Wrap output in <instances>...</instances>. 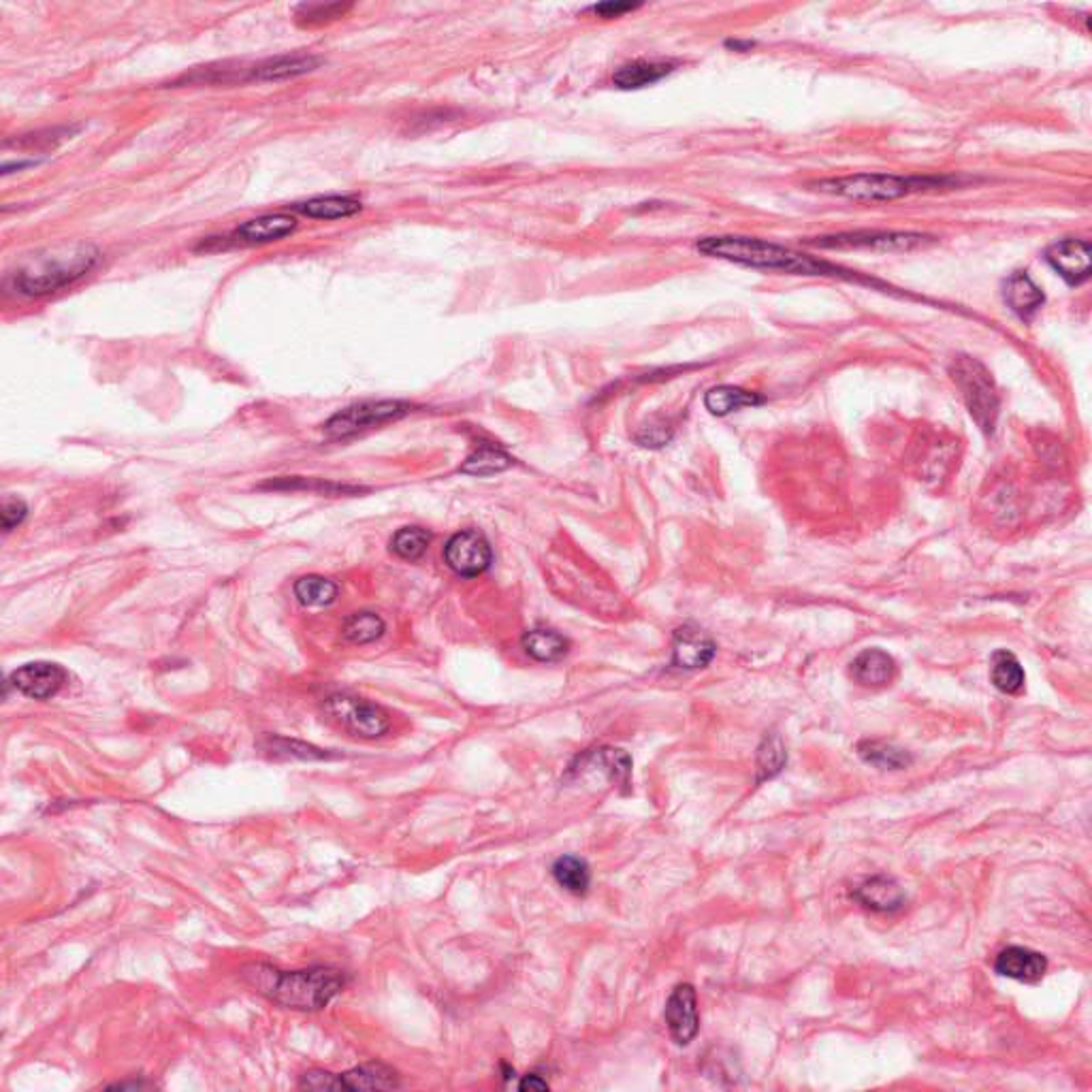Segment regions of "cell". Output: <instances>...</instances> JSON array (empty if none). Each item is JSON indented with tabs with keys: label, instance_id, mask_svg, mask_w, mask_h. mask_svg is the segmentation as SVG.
I'll list each match as a JSON object with an SVG mask.
<instances>
[{
	"label": "cell",
	"instance_id": "obj_22",
	"mask_svg": "<svg viewBox=\"0 0 1092 1092\" xmlns=\"http://www.w3.org/2000/svg\"><path fill=\"white\" fill-rule=\"evenodd\" d=\"M339 1084L342 1090H395L401 1086L397 1074L382 1062H370L339 1074Z\"/></svg>",
	"mask_w": 1092,
	"mask_h": 1092
},
{
	"label": "cell",
	"instance_id": "obj_9",
	"mask_svg": "<svg viewBox=\"0 0 1092 1092\" xmlns=\"http://www.w3.org/2000/svg\"><path fill=\"white\" fill-rule=\"evenodd\" d=\"M444 560L455 574L464 576V578H474L491 566L493 553L482 533L474 529H466V531L455 533V536L448 540L444 549Z\"/></svg>",
	"mask_w": 1092,
	"mask_h": 1092
},
{
	"label": "cell",
	"instance_id": "obj_30",
	"mask_svg": "<svg viewBox=\"0 0 1092 1092\" xmlns=\"http://www.w3.org/2000/svg\"><path fill=\"white\" fill-rule=\"evenodd\" d=\"M788 762V754H786V745L781 741L779 734H766L762 745L758 747V760H756V781L762 784V781H768L772 779V776L779 774L784 770Z\"/></svg>",
	"mask_w": 1092,
	"mask_h": 1092
},
{
	"label": "cell",
	"instance_id": "obj_32",
	"mask_svg": "<svg viewBox=\"0 0 1092 1092\" xmlns=\"http://www.w3.org/2000/svg\"><path fill=\"white\" fill-rule=\"evenodd\" d=\"M339 589L333 580L310 574L295 582V596L303 606H329L335 602Z\"/></svg>",
	"mask_w": 1092,
	"mask_h": 1092
},
{
	"label": "cell",
	"instance_id": "obj_28",
	"mask_svg": "<svg viewBox=\"0 0 1092 1092\" xmlns=\"http://www.w3.org/2000/svg\"><path fill=\"white\" fill-rule=\"evenodd\" d=\"M858 754L866 764H872L882 770H901L913 762L905 749L894 747L890 743H882V741L860 743Z\"/></svg>",
	"mask_w": 1092,
	"mask_h": 1092
},
{
	"label": "cell",
	"instance_id": "obj_29",
	"mask_svg": "<svg viewBox=\"0 0 1092 1092\" xmlns=\"http://www.w3.org/2000/svg\"><path fill=\"white\" fill-rule=\"evenodd\" d=\"M553 877L572 894H585L591 886V870L585 860L576 856H562L553 864Z\"/></svg>",
	"mask_w": 1092,
	"mask_h": 1092
},
{
	"label": "cell",
	"instance_id": "obj_37",
	"mask_svg": "<svg viewBox=\"0 0 1092 1092\" xmlns=\"http://www.w3.org/2000/svg\"><path fill=\"white\" fill-rule=\"evenodd\" d=\"M80 129L78 127H58V129H47V131H39V133H33V135H21L13 141H7V145H17V148H54L56 143L64 141V139H70V135H76Z\"/></svg>",
	"mask_w": 1092,
	"mask_h": 1092
},
{
	"label": "cell",
	"instance_id": "obj_4",
	"mask_svg": "<svg viewBox=\"0 0 1092 1092\" xmlns=\"http://www.w3.org/2000/svg\"><path fill=\"white\" fill-rule=\"evenodd\" d=\"M950 178H931V176H896V174H856L845 178L819 180L813 186L819 192L835 194V197L852 199L858 203H886L899 201L915 192H929L937 188L952 186Z\"/></svg>",
	"mask_w": 1092,
	"mask_h": 1092
},
{
	"label": "cell",
	"instance_id": "obj_11",
	"mask_svg": "<svg viewBox=\"0 0 1092 1092\" xmlns=\"http://www.w3.org/2000/svg\"><path fill=\"white\" fill-rule=\"evenodd\" d=\"M666 1027L670 1031V1037L678 1046H687L694 1041L700 1029V1015H698V999L696 990L692 984H678L666 1003Z\"/></svg>",
	"mask_w": 1092,
	"mask_h": 1092
},
{
	"label": "cell",
	"instance_id": "obj_6",
	"mask_svg": "<svg viewBox=\"0 0 1092 1092\" xmlns=\"http://www.w3.org/2000/svg\"><path fill=\"white\" fill-rule=\"evenodd\" d=\"M807 246L821 250H875V252H909L937 244V237L915 231H849L837 235H821L805 239Z\"/></svg>",
	"mask_w": 1092,
	"mask_h": 1092
},
{
	"label": "cell",
	"instance_id": "obj_3",
	"mask_svg": "<svg viewBox=\"0 0 1092 1092\" xmlns=\"http://www.w3.org/2000/svg\"><path fill=\"white\" fill-rule=\"evenodd\" d=\"M101 260V252L92 244H66L37 252L11 276L17 295L47 297L86 278Z\"/></svg>",
	"mask_w": 1092,
	"mask_h": 1092
},
{
	"label": "cell",
	"instance_id": "obj_35",
	"mask_svg": "<svg viewBox=\"0 0 1092 1092\" xmlns=\"http://www.w3.org/2000/svg\"><path fill=\"white\" fill-rule=\"evenodd\" d=\"M265 489H310V491H319V493H325V495H337V493H357L361 489L357 487H344V484H333V482H323V480H305V478H280V480H272L263 484Z\"/></svg>",
	"mask_w": 1092,
	"mask_h": 1092
},
{
	"label": "cell",
	"instance_id": "obj_10",
	"mask_svg": "<svg viewBox=\"0 0 1092 1092\" xmlns=\"http://www.w3.org/2000/svg\"><path fill=\"white\" fill-rule=\"evenodd\" d=\"M1046 260L1070 286H1082L1092 274V250L1086 239H1060L1046 250Z\"/></svg>",
	"mask_w": 1092,
	"mask_h": 1092
},
{
	"label": "cell",
	"instance_id": "obj_1",
	"mask_svg": "<svg viewBox=\"0 0 1092 1092\" xmlns=\"http://www.w3.org/2000/svg\"><path fill=\"white\" fill-rule=\"evenodd\" d=\"M696 250L705 256L737 263L751 270L764 272H781L790 276H815V278H839L849 282H866L872 286H884L880 280H868L858 272L845 270V267L815 258L803 252H796L788 246L774 244V241L743 237V235H715L705 237L696 244Z\"/></svg>",
	"mask_w": 1092,
	"mask_h": 1092
},
{
	"label": "cell",
	"instance_id": "obj_12",
	"mask_svg": "<svg viewBox=\"0 0 1092 1092\" xmlns=\"http://www.w3.org/2000/svg\"><path fill=\"white\" fill-rule=\"evenodd\" d=\"M66 670L52 662H33L11 672L9 683L23 696L50 700L66 685Z\"/></svg>",
	"mask_w": 1092,
	"mask_h": 1092
},
{
	"label": "cell",
	"instance_id": "obj_23",
	"mask_svg": "<svg viewBox=\"0 0 1092 1092\" xmlns=\"http://www.w3.org/2000/svg\"><path fill=\"white\" fill-rule=\"evenodd\" d=\"M290 209L317 218V221H337V218H348L361 211V201L354 197H342V194H329V197H314L303 203H293Z\"/></svg>",
	"mask_w": 1092,
	"mask_h": 1092
},
{
	"label": "cell",
	"instance_id": "obj_21",
	"mask_svg": "<svg viewBox=\"0 0 1092 1092\" xmlns=\"http://www.w3.org/2000/svg\"><path fill=\"white\" fill-rule=\"evenodd\" d=\"M513 466V457L491 440H478L461 464L459 472L468 476H493Z\"/></svg>",
	"mask_w": 1092,
	"mask_h": 1092
},
{
	"label": "cell",
	"instance_id": "obj_5",
	"mask_svg": "<svg viewBox=\"0 0 1092 1092\" xmlns=\"http://www.w3.org/2000/svg\"><path fill=\"white\" fill-rule=\"evenodd\" d=\"M950 376L960 388L962 399L968 408V415L974 417L978 427L986 435L994 433V427H997V419H999L1001 399H999L997 384H994V378L986 370L984 363L974 357H964V354L956 357L950 368Z\"/></svg>",
	"mask_w": 1092,
	"mask_h": 1092
},
{
	"label": "cell",
	"instance_id": "obj_7",
	"mask_svg": "<svg viewBox=\"0 0 1092 1092\" xmlns=\"http://www.w3.org/2000/svg\"><path fill=\"white\" fill-rule=\"evenodd\" d=\"M412 410L415 408H412L410 403L397 401V399L352 403L344 410L335 412V415L325 423V433L331 440H348L363 431H370L386 423L399 421L406 415H410Z\"/></svg>",
	"mask_w": 1092,
	"mask_h": 1092
},
{
	"label": "cell",
	"instance_id": "obj_45",
	"mask_svg": "<svg viewBox=\"0 0 1092 1092\" xmlns=\"http://www.w3.org/2000/svg\"><path fill=\"white\" fill-rule=\"evenodd\" d=\"M725 47L734 52H749L754 47V41H725Z\"/></svg>",
	"mask_w": 1092,
	"mask_h": 1092
},
{
	"label": "cell",
	"instance_id": "obj_31",
	"mask_svg": "<svg viewBox=\"0 0 1092 1092\" xmlns=\"http://www.w3.org/2000/svg\"><path fill=\"white\" fill-rule=\"evenodd\" d=\"M384 629H386V625H384L380 615L361 611V613H352L350 617H346V621L342 625V634H344V638L348 643L368 645V643H374V640L382 638Z\"/></svg>",
	"mask_w": 1092,
	"mask_h": 1092
},
{
	"label": "cell",
	"instance_id": "obj_26",
	"mask_svg": "<svg viewBox=\"0 0 1092 1092\" xmlns=\"http://www.w3.org/2000/svg\"><path fill=\"white\" fill-rule=\"evenodd\" d=\"M580 766L598 768L602 774L621 788H629V776H632V758H629L623 749L604 747L596 749L594 754L582 758Z\"/></svg>",
	"mask_w": 1092,
	"mask_h": 1092
},
{
	"label": "cell",
	"instance_id": "obj_44",
	"mask_svg": "<svg viewBox=\"0 0 1092 1092\" xmlns=\"http://www.w3.org/2000/svg\"><path fill=\"white\" fill-rule=\"evenodd\" d=\"M35 164H39V160H17V162H5V164H3V176H9V174H13V172H21V169H27V167H35Z\"/></svg>",
	"mask_w": 1092,
	"mask_h": 1092
},
{
	"label": "cell",
	"instance_id": "obj_13",
	"mask_svg": "<svg viewBox=\"0 0 1092 1092\" xmlns=\"http://www.w3.org/2000/svg\"><path fill=\"white\" fill-rule=\"evenodd\" d=\"M295 229H297L295 216L276 211V213L256 216L252 218V221L239 225L229 235V239L237 246H263V244H274V241L288 237L290 233H295Z\"/></svg>",
	"mask_w": 1092,
	"mask_h": 1092
},
{
	"label": "cell",
	"instance_id": "obj_15",
	"mask_svg": "<svg viewBox=\"0 0 1092 1092\" xmlns=\"http://www.w3.org/2000/svg\"><path fill=\"white\" fill-rule=\"evenodd\" d=\"M994 970H997V974L1003 978L1033 984L1046 976L1048 960L1046 956L1035 950L1013 945V948H1005L997 956V960H994Z\"/></svg>",
	"mask_w": 1092,
	"mask_h": 1092
},
{
	"label": "cell",
	"instance_id": "obj_43",
	"mask_svg": "<svg viewBox=\"0 0 1092 1092\" xmlns=\"http://www.w3.org/2000/svg\"><path fill=\"white\" fill-rule=\"evenodd\" d=\"M152 1084L145 1082V1080H133V1082H117V1084H109L105 1088L109 1090H141V1088H150Z\"/></svg>",
	"mask_w": 1092,
	"mask_h": 1092
},
{
	"label": "cell",
	"instance_id": "obj_33",
	"mask_svg": "<svg viewBox=\"0 0 1092 1092\" xmlns=\"http://www.w3.org/2000/svg\"><path fill=\"white\" fill-rule=\"evenodd\" d=\"M429 542H431L429 531L423 529V527L412 525V527H401L395 533L393 540H391V549L401 557V560L417 562L427 553Z\"/></svg>",
	"mask_w": 1092,
	"mask_h": 1092
},
{
	"label": "cell",
	"instance_id": "obj_39",
	"mask_svg": "<svg viewBox=\"0 0 1092 1092\" xmlns=\"http://www.w3.org/2000/svg\"><path fill=\"white\" fill-rule=\"evenodd\" d=\"M299 1086L307 1088V1090H342V1084H339V1076L329 1074V1072H321V1070H314V1072L303 1074Z\"/></svg>",
	"mask_w": 1092,
	"mask_h": 1092
},
{
	"label": "cell",
	"instance_id": "obj_8",
	"mask_svg": "<svg viewBox=\"0 0 1092 1092\" xmlns=\"http://www.w3.org/2000/svg\"><path fill=\"white\" fill-rule=\"evenodd\" d=\"M325 713L344 730L359 739H380L391 730L388 713L366 698L335 694L325 700Z\"/></svg>",
	"mask_w": 1092,
	"mask_h": 1092
},
{
	"label": "cell",
	"instance_id": "obj_18",
	"mask_svg": "<svg viewBox=\"0 0 1092 1092\" xmlns=\"http://www.w3.org/2000/svg\"><path fill=\"white\" fill-rule=\"evenodd\" d=\"M852 678L862 687H886L896 676V662L882 649H866L852 662Z\"/></svg>",
	"mask_w": 1092,
	"mask_h": 1092
},
{
	"label": "cell",
	"instance_id": "obj_36",
	"mask_svg": "<svg viewBox=\"0 0 1092 1092\" xmlns=\"http://www.w3.org/2000/svg\"><path fill=\"white\" fill-rule=\"evenodd\" d=\"M672 435H674V427H672V423L668 419L653 417L643 427H638L634 438H636V442L640 446L662 448L664 444H668L672 440Z\"/></svg>",
	"mask_w": 1092,
	"mask_h": 1092
},
{
	"label": "cell",
	"instance_id": "obj_14",
	"mask_svg": "<svg viewBox=\"0 0 1092 1092\" xmlns=\"http://www.w3.org/2000/svg\"><path fill=\"white\" fill-rule=\"evenodd\" d=\"M717 653L715 643L698 627H678L672 638V666L683 670L707 668Z\"/></svg>",
	"mask_w": 1092,
	"mask_h": 1092
},
{
	"label": "cell",
	"instance_id": "obj_34",
	"mask_svg": "<svg viewBox=\"0 0 1092 1092\" xmlns=\"http://www.w3.org/2000/svg\"><path fill=\"white\" fill-rule=\"evenodd\" d=\"M350 9V3H307L295 9V19L299 27H321V23L344 17Z\"/></svg>",
	"mask_w": 1092,
	"mask_h": 1092
},
{
	"label": "cell",
	"instance_id": "obj_24",
	"mask_svg": "<svg viewBox=\"0 0 1092 1092\" xmlns=\"http://www.w3.org/2000/svg\"><path fill=\"white\" fill-rule=\"evenodd\" d=\"M523 649L529 658H533L536 662L553 664L566 658L570 643L560 632H555V629L538 627V629H529V632L523 636Z\"/></svg>",
	"mask_w": 1092,
	"mask_h": 1092
},
{
	"label": "cell",
	"instance_id": "obj_16",
	"mask_svg": "<svg viewBox=\"0 0 1092 1092\" xmlns=\"http://www.w3.org/2000/svg\"><path fill=\"white\" fill-rule=\"evenodd\" d=\"M325 60L314 54H284L276 58H267L250 68V80L256 82H284L293 80L305 73L317 70Z\"/></svg>",
	"mask_w": 1092,
	"mask_h": 1092
},
{
	"label": "cell",
	"instance_id": "obj_25",
	"mask_svg": "<svg viewBox=\"0 0 1092 1092\" xmlns=\"http://www.w3.org/2000/svg\"><path fill=\"white\" fill-rule=\"evenodd\" d=\"M762 403H764L762 395L751 393V391H747V388L732 386V384L713 386L711 391L705 395V406H707V410L711 412V415H715V417H725V415H730V412H737L741 408H754V406H762Z\"/></svg>",
	"mask_w": 1092,
	"mask_h": 1092
},
{
	"label": "cell",
	"instance_id": "obj_27",
	"mask_svg": "<svg viewBox=\"0 0 1092 1092\" xmlns=\"http://www.w3.org/2000/svg\"><path fill=\"white\" fill-rule=\"evenodd\" d=\"M990 681L1003 694H1020L1027 676L1013 653L997 651L990 660Z\"/></svg>",
	"mask_w": 1092,
	"mask_h": 1092
},
{
	"label": "cell",
	"instance_id": "obj_2",
	"mask_svg": "<svg viewBox=\"0 0 1092 1092\" xmlns=\"http://www.w3.org/2000/svg\"><path fill=\"white\" fill-rule=\"evenodd\" d=\"M241 978L276 1005L297 1011L325 1009L346 986L342 970L329 966L278 970L270 964H250L241 970Z\"/></svg>",
	"mask_w": 1092,
	"mask_h": 1092
},
{
	"label": "cell",
	"instance_id": "obj_42",
	"mask_svg": "<svg viewBox=\"0 0 1092 1092\" xmlns=\"http://www.w3.org/2000/svg\"><path fill=\"white\" fill-rule=\"evenodd\" d=\"M519 1090H538V1092H542V1090H549V1084H547V1080H542L540 1076L529 1074V1076H525V1078L521 1080Z\"/></svg>",
	"mask_w": 1092,
	"mask_h": 1092
},
{
	"label": "cell",
	"instance_id": "obj_17",
	"mask_svg": "<svg viewBox=\"0 0 1092 1092\" xmlns=\"http://www.w3.org/2000/svg\"><path fill=\"white\" fill-rule=\"evenodd\" d=\"M1003 299L1023 321H1031L1046 303L1043 290L1033 282L1027 272H1013L1003 282Z\"/></svg>",
	"mask_w": 1092,
	"mask_h": 1092
},
{
	"label": "cell",
	"instance_id": "obj_40",
	"mask_svg": "<svg viewBox=\"0 0 1092 1092\" xmlns=\"http://www.w3.org/2000/svg\"><path fill=\"white\" fill-rule=\"evenodd\" d=\"M27 513H29V508H27V504H23L21 500H17V497H5V502H3V515H0V517H3V529H5V531H11L13 527H17L23 519H27Z\"/></svg>",
	"mask_w": 1092,
	"mask_h": 1092
},
{
	"label": "cell",
	"instance_id": "obj_20",
	"mask_svg": "<svg viewBox=\"0 0 1092 1092\" xmlns=\"http://www.w3.org/2000/svg\"><path fill=\"white\" fill-rule=\"evenodd\" d=\"M856 899L872 911L888 913V911H896L903 907L905 894L901 886L896 884L892 877L877 875V877L866 880L862 886H858Z\"/></svg>",
	"mask_w": 1092,
	"mask_h": 1092
},
{
	"label": "cell",
	"instance_id": "obj_38",
	"mask_svg": "<svg viewBox=\"0 0 1092 1092\" xmlns=\"http://www.w3.org/2000/svg\"><path fill=\"white\" fill-rule=\"evenodd\" d=\"M270 751L276 756H290V758H299V760H329V758H333L331 754H327V751H323L319 747H312V745L299 743V741H288V739H272Z\"/></svg>",
	"mask_w": 1092,
	"mask_h": 1092
},
{
	"label": "cell",
	"instance_id": "obj_19",
	"mask_svg": "<svg viewBox=\"0 0 1092 1092\" xmlns=\"http://www.w3.org/2000/svg\"><path fill=\"white\" fill-rule=\"evenodd\" d=\"M674 66L670 60H634L615 70L613 84L619 90H640L668 78Z\"/></svg>",
	"mask_w": 1092,
	"mask_h": 1092
},
{
	"label": "cell",
	"instance_id": "obj_41",
	"mask_svg": "<svg viewBox=\"0 0 1092 1092\" xmlns=\"http://www.w3.org/2000/svg\"><path fill=\"white\" fill-rule=\"evenodd\" d=\"M640 5L638 3H613V0H609V3H600L596 7H591V11L604 19H613V17H621L629 11H636Z\"/></svg>",
	"mask_w": 1092,
	"mask_h": 1092
}]
</instances>
